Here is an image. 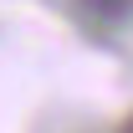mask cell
I'll return each instance as SVG.
<instances>
[{
	"instance_id": "6da1fadb",
	"label": "cell",
	"mask_w": 133,
	"mask_h": 133,
	"mask_svg": "<svg viewBox=\"0 0 133 133\" xmlns=\"http://www.w3.org/2000/svg\"><path fill=\"white\" fill-rule=\"evenodd\" d=\"M92 16H102V21H118V16H128L133 10V0H82Z\"/></svg>"
},
{
	"instance_id": "7a4b0ae2",
	"label": "cell",
	"mask_w": 133,
	"mask_h": 133,
	"mask_svg": "<svg viewBox=\"0 0 133 133\" xmlns=\"http://www.w3.org/2000/svg\"><path fill=\"white\" fill-rule=\"evenodd\" d=\"M118 133H133V118H128V123H123V128H118Z\"/></svg>"
}]
</instances>
